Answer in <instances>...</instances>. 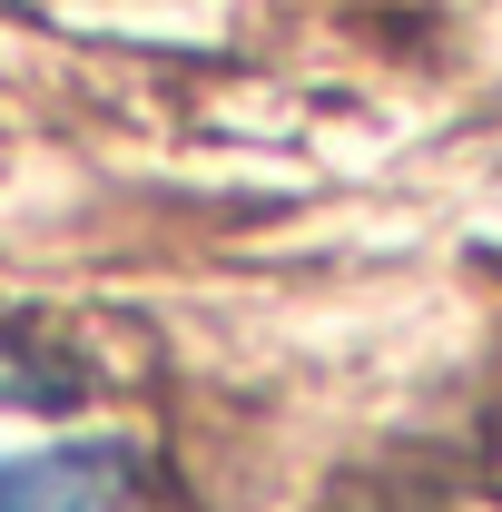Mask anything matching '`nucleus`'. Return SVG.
Segmentation results:
<instances>
[{
	"label": "nucleus",
	"mask_w": 502,
	"mask_h": 512,
	"mask_svg": "<svg viewBox=\"0 0 502 512\" xmlns=\"http://www.w3.org/2000/svg\"><path fill=\"white\" fill-rule=\"evenodd\" d=\"M0 512H197L138 444H60L0 463Z\"/></svg>",
	"instance_id": "obj_1"
},
{
	"label": "nucleus",
	"mask_w": 502,
	"mask_h": 512,
	"mask_svg": "<svg viewBox=\"0 0 502 512\" xmlns=\"http://www.w3.org/2000/svg\"><path fill=\"white\" fill-rule=\"evenodd\" d=\"M69 394H79V365L40 345L30 316H0V404H69Z\"/></svg>",
	"instance_id": "obj_2"
}]
</instances>
